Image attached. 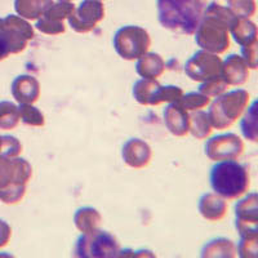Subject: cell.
Wrapping results in <instances>:
<instances>
[{"label":"cell","mask_w":258,"mask_h":258,"mask_svg":"<svg viewBox=\"0 0 258 258\" xmlns=\"http://www.w3.org/2000/svg\"><path fill=\"white\" fill-rule=\"evenodd\" d=\"M15 181V158L0 156V188Z\"/></svg>","instance_id":"34"},{"label":"cell","mask_w":258,"mask_h":258,"mask_svg":"<svg viewBox=\"0 0 258 258\" xmlns=\"http://www.w3.org/2000/svg\"><path fill=\"white\" fill-rule=\"evenodd\" d=\"M244 144L235 133L218 135L206 144V155L213 161L234 160L243 154Z\"/></svg>","instance_id":"11"},{"label":"cell","mask_w":258,"mask_h":258,"mask_svg":"<svg viewBox=\"0 0 258 258\" xmlns=\"http://www.w3.org/2000/svg\"><path fill=\"white\" fill-rule=\"evenodd\" d=\"M121 158L124 163L135 169H142L147 167L153 158V151L149 144L140 138H131L121 149Z\"/></svg>","instance_id":"14"},{"label":"cell","mask_w":258,"mask_h":258,"mask_svg":"<svg viewBox=\"0 0 258 258\" xmlns=\"http://www.w3.org/2000/svg\"><path fill=\"white\" fill-rule=\"evenodd\" d=\"M227 88V84L223 82L221 77L212 78V79L206 80L199 85V92L203 94H206L207 97L212 98V97H217L222 94Z\"/></svg>","instance_id":"31"},{"label":"cell","mask_w":258,"mask_h":258,"mask_svg":"<svg viewBox=\"0 0 258 258\" xmlns=\"http://www.w3.org/2000/svg\"><path fill=\"white\" fill-rule=\"evenodd\" d=\"M62 2H70V0H62Z\"/></svg>","instance_id":"38"},{"label":"cell","mask_w":258,"mask_h":258,"mask_svg":"<svg viewBox=\"0 0 258 258\" xmlns=\"http://www.w3.org/2000/svg\"><path fill=\"white\" fill-rule=\"evenodd\" d=\"M12 96L18 103H35L40 97V84L31 75H20L11 87Z\"/></svg>","instance_id":"17"},{"label":"cell","mask_w":258,"mask_h":258,"mask_svg":"<svg viewBox=\"0 0 258 258\" xmlns=\"http://www.w3.org/2000/svg\"><path fill=\"white\" fill-rule=\"evenodd\" d=\"M222 59L218 54L202 49L194 53L185 64V74L194 82H206L221 77Z\"/></svg>","instance_id":"9"},{"label":"cell","mask_w":258,"mask_h":258,"mask_svg":"<svg viewBox=\"0 0 258 258\" xmlns=\"http://www.w3.org/2000/svg\"><path fill=\"white\" fill-rule=\"evenodd\" d=\"M249 102V93L244 89L222 93L216 97L208 110L212 128L227 129L238 120Z\"/></svg>","instance_id":"4"},{"label":"cell","mask_w":258,"mask_h":258,"mask_svg":"<svg viewBox=\"0 0 258 258\" xmlns=\"http://www.w3.org/2000/svg\"><path fill=\"white\" fill-rule=\"evenodd\" d=\"M120 245L114 235L102 230L82 234L75 244L74 255L79 258H115Z\"/></svg>","instance_id":"6"},{"label":"cell","mask_w":258,"mask_h":258,"mask_svg":"<svg viewBox=\"0 0 258 258\" xmlns=\"http://www.w3.org/2000/svg\"><path fill=\"white\" fill-rule=\"evenodd\" d=\"M22 151V145L13 136H2V147L0 156L6 158H17Z\"/></svg>","instance_id":"33"},{"label":"cell","mask_w":258,"mask_h":258,"mask_svg":"<svg viewBox=\"0 0 258 258\" xmlns=\"http://www.w3.org/2000/svg\"><path fill=\"white\" fill-rule=\"evenodd\" d=\"M235 227L240 238L258 236V197L248 194L235 204Z\"/></svg>","instance_id":"10"},{"label":"cell","mask_w":258,"mask_h":258,"mask_svg":"<svg viewBox=\"0 0 258 258\" xmlns=\"http://www.w3.org/2000/svg\"><path fill=\"white\" fill-rule=\"evenodd\" d=\"M200 255L203 258H232L236 255V248L230 239L216 238L209 240L206 245L203 246Z\"/></svg>","instance_id":"22"},{"label":"cell","mask_w":258,"mask_h":258,"mask_svg":"<svg viewBox=\"0 0 258 258\" xmlns=\"http://www.w3.org/2000/svg\"><path fill=\"white\" fill-rule=\"evenodd\" d=\"M198 208H199L200 214L206 220L217 222V221L222 220L227 213V203L218 194L208 192L200 198Z\"/></svg>","instance_id":"18"},{"label":"cell","mask_w":258,"mask_h":258,"mask_svg":"<svg viewBox=\"0 0 258 258\" xmlns=\"http://www.w3.org/2000/svg\"><path fill=\"white\" fill-rule=\"evenodd\" d=\"M26 194V185L20 182H9L8 185L0 188V200L4 204H17Z\"/></svg>","instance_id":"28"},{"label":"cell","mask_w":258,"mask_h":258,"mask_svg":"<svg viewBox=\"0 0 258 258\" xmlns=\"http://www.w3.org/2000/svg\"><path fill=\"white\" fill-rule=\"evenodd\" d=\"M164 123L170 133L176 137H185L190 132L188 111L178 102H170L164 109Z\"/></svg>","instance_id":"15"},{"label":"cell","mask_w":258,"mask_h":258,"mask_svg":"<svg viewBox=\"0 0 258 258\" xmlns=\"http://www.w3.org/2000/svg\"><path fill=\"white\" fill-rule=\"evenodd\" d=\"M74 7L70 2H62L59 0L58 3H53L49 8L45 11L40 17L38 18L35 27L43 34L47 35H59L66 31L63 21L68 20L73 15Z\"/></svg>","instance_id":"13"},{"label":"cell","mask_w":258,"mask_h":258,"mask_svg":"<svg viewBox=\"0 0 258 258\" xmlns=\"http://www.w3.org/2000/svg\"><path fill=\"white\" fill-rule=\"evenodd\" d=\"M12 236V229L4 220H0V248L6 246Z\"/></svg>","instance_id":"36"},{"label":"cell","mask_w":258,"mask_h":258,"mask_svg":"<svg viewBox=\"0 0 258 258\" xmlns=\"http://www.w3.org/2000/svg\"><path fill=\"white\" fill-rule=\"evenodd\" d=\"M177 102L187 111H195V110L204 109L211 103V98L200 92H190V93L182 94Z\"/></svg>","instance_id":"29"},{"label":"cell","mask_w":258,"mask_h":258,"mask_svg":"<svg viewBox=\"0 0 258 258\" xmlns=\"http://www.w3.org/2000/svg\"><path fill=\"white\" fill-rule=\"evenodd\" d=\"M0 147H2V136H0Z\"/></svg>","instance_id":"37"},{"label":"cell","mask_w":258,"mask_h":258,"mask_svg":"<svg viewBox=\"0 0 258 258\" xmlns=\"http://www.w3.org/2000/svg\"><path fill=\"white\" fill-rule=\"evenodd\" d=\"M211 186L223 199H238L248 191L250 185L249 170L234 160L217 161L211 169Z\"/></svg>","instance_id":"3"},{"label":"cell","mask_w":258,"mask_h":258,"mask_svg":"<svg viewBox=\"0 0 258 258\" xmlns=\"http://www.w3.org/2000/svg\"><path fill=\"white\" fill-rule=\"evenodd\" d=\"M227 8L238 17L249 18L255 13L254 0H227Z\"/></svg>","instance_id":"30"},{"label":"cell","mask_w":258,"mask_h":258,"mask_svg":"<svg viewBox=\"0 0 258 258\" xmlns=\"http://www.w3.org/2000/svg\"><path fill=\"white\" fill-rule=\"evenodd\" d=\"M257 101L252 103L248 111L240 121V129L244 137L250 142H257L258 140V115H257Z\"/></svg>","instance_id":"25"},{"label":"cell","mask_w":258,"mask_h":258,"mask_svg":"<svg viewBox=\"0 0 258 258\" xmlns=\"http://www.w3.org/2000/svg\"><path fill=\"white\" fill-rule=\"evenodd\" d=\"M249 77V69L238 54H230L222 61L221 78L227 85H243Z\"/></svg>","instance_id":"16"},{"label":"cell","mask_w":258,"mask_h":258,"mask_svg":"<svg viewBox=\"0 0 258 258\" xmlns=\"http://www.w3.org/2000/svg\"><path fill=\"white\" fill-rule=\"evenodd\" d=\"M20 120L18 106L11 101H0V129H15Z\"/></svg>","instance_id":"26"},{"label":"cell","mask_w":258,"mask_h":258,"mask_svg":"<svg viewBox=\"0 0 258 258\" xmlns=\"http://www.w3.org/2000/svg\"><path fill=\"white\" fill-rule=\"evenodd\" d=\"M257 53H258V44L257 41L250 45H244L241 47V58L246 63L248 69L255 70L257 69Z\"/></svg>","instance_id":"35"},{"label":"cell","mask_w":258,"mask_h":258,"mask_svg":"<svg viewBox=\"0 0 258 258\" xmlns=\"http://www.w3.org/2000/svg\"><path fill=\"white\" fill-rule=\"evenodd\" d=\"M238 255L241 258H255L258 255V236L241 238L236 248Z\"/></svg>","instance_id":"32"},{"label":"cell","mask_w":258,"mask_h":258,"mask_svg":"<svg viewBox=\"0 0 258 258\" xmlns=\"http://www.w3.org/2000/svg\"><path fill=\"white\" fill-rule=\"evenodd\" d=\"M202 0H158L159 22L164 29L192 35L202 20Z\"/></svg>","instance_id":"2"},{"label":"cell","mask_w":258,"mask_h":258,"mask_svg":"<svg viewBox=\"0 0 258 258\" xmlns=\"http://www.w3.org/2000/svg\"><path fill=\"white\" fill-rule=\"evenodd\" d=\"M183 94L177 85H165L161 87L156 79L137 80L133 85V97L138 103L145 106H156L161 102H176Z\"/></svg>","instance_id":"8"},{"label":"cell","mask_w":258,"mask_h":258,"mask_svg":"<svg viewBox=\"0 0 258 258\" xmlns=\"http://www.w3.org/2000/svg\"><path fill=\"white\" fill-rule=\"evenodd\" d=\"M136 71L145 79H158L165 71V62L158 53H145L136 63Z\"/></svg>","instance_id":"19"},{"label":"cell","mask_w":258,"mask_h":258,"mask_svg":"<svg viewBox=\"0 0 258 258\" xmlns=\"http://www.w3.org/2000/svg\"><path fill=\"white\" fill-rule=\"evenodd\" d=\"M53 4V0H15V9L25 20H38Z\"/></svg>","instance_id":"23"},{"label":"cell","mask_w":258,"mask_h":258,"mask_svg":"<svg viewBox=\"0 0 258 258\" xmlns=\"http://www.w3.org/2000/svg\"><path fill=\"white\" fill-rule=\"evenodd\" d=\"M238 16L227 7L211 3L203 11L202 20L195 34V41L202 49L222 54L230 48L229 32Z\"/></svg>","instance_id":"1"},{"label":"cell","mask_w":258,"mask_h":258,"mask_svg":"<svg viewBox=\"0 0 258 258\" xmlns=\"http://www.w3.org/2000/svg\"><path fill=\"white\" fill-rule=\"evenodd\" d=\"M112 44L121 58L126 61H135L149 52L151 39L145 29L135 25H128L120 27L115 32Z\"/></svg>","instance_id":"7"},{"label":"cell","mask_w":258,"mask_h":258,"mask_svg":"<svg viewBox=\"0 0 258 258\" xmlns=\"http://www.w3.org/2000/svg\"><path fill=\"white\" fill-rule=\"evenodd\" d=\"M34 36V29L25 18L15 15L0 18V61L24 52Z\"/></svg>","instance_id":"5"},{"label":"cell","mask_w":258,"mask_h":258,"mask_svg":"<svg viewBox=\"0 0 258 258\" xmlns=\"http://www.w3.org/2000/svg\"><path fill=\"white\" fill-rule=\"evenodd\" d=\"M101 222H102V217L100 212L92 207L79 208L74 216V223L82 234H89L98 230Z\"/></svg>","instance_id":"21"},{"label":"cell","mask_w":258,"mask_h":258,"mask_svg":"<svg viewBox=\"0 0 258 258\" xmlns=\"http://www.w3.org/2000/svg\"><path fill=\"white\" fill-rule=\"evenodd\" d=\"M190 117V133L197 140H204L212 133V125L208 114L202 110H195L188 114Z\"/></svg>","instance_id":"24"},{"label":"cell","mask_w":258,"mask_h":258,"mask_svg":"<svg viewBox=\"0 0 258 258\" xmlns=\"http://www.w3.org/2000/svg\"><path fill=\"white\" fill-rule=\"evenodd\" d=\"M20 119L26 125L30 126H43L45 124L44 115L38 107L32 106V103H20L18 106Z\"/></svg>","instance_id":"27"},{"label":"cell","mask_w":258,"mask_h":258,"mask_svg":"<svg viewBox=\"0 0 258 258\" xmlns=\"http://www.w3.org/2000/svg\"><path fill=\"white\" fill-rule=\"evenodd\" d=\"M232 38L239 45H250L257 41V26L254 22L245 17H236L230 29Z\"/></svg>","instance_id":"20"},{"label":"cell","mask_w":258,"mask_h":258,"mask_svg":"<svg viewBox=\"0 0 258 258\" xmlns=\"http://www.w3.org/2000/svg\"><path fill=\"white\" fill-rule=\"evenodd\" d=\"M105 17V7L101 0H84L68 18L71 29L77 32H89Z\"/></svg>","instance_id":"12"}]
</instances>
